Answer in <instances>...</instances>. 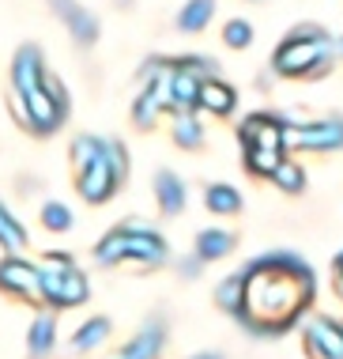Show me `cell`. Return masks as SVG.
<instances>
[{
	"label": "cell",
	"instance_id": "1",
	"mask_svg": "<svg viewBox=\"0 0 343 359\" xmlns=\"http://www.w3.org/2000/svg\"><path fill=\"white\" fill-rule=\"evenodd\" d=\"M234 284H238V299L230 306V318L253 337L287 333L294 322H302L317 291L313 269L287 250L249 261L241 273H234Z\"/></svg>",
	"mask_w": 343,
	"mask_h": 359
},
{
	"label": "cell",
	"instance_id": "2",
	"mask_svg": "<svg viewBox=\"0 0 343 359\" xmlns=\"http://www.w3.org/2000/svg\"><path fill=\"white\" fill-rule=\"evenodd\" d=\"M72 163H76V189L83 201L102 205L121 189L125 174H129V155L117 140L102 137H76L72 140Z\"/></svg>",
	"mask_w": 343,
	"mask_h": 359
},
{
	"label": "cell",
	"instance_id": "3",
	"mask_svg": "<svg viewBox=\"0 0 343 359\" xmlns=\"http://www.w3.org/2000/svg\"><path fill=\"white\" fill-rule=\"evenodd\" d=\"M332 53H336V42H332L328 31L298 27L294 34H287L279 42L276 57H272V69L287 76V80H313V76H325L332 69Z\"/></svg>",
	"mask_w": 343,
	"mask_h": 359
},
{
	"label": "cell",
	"instance_id": "4",
	"mask_svg": "<svg viewBox=\"0 0 343 359\" xmlns=\"http://www.w3.org/2000/svg\"><path fill=\"white\" fill-rule=\"evenodd\" d=\"M245 148V167L257 178H272V170L287 159V121L279 114H249L238 129Z\"/></svg>",
	"mask_w": 343,
	"mask_h": 359
},
{
	"label": "cell",
	"instance_id": "5",
	"mask_svg": "<svg viewBox=\"0 0 343 359\" xmlns=\"http://www.w3.org/2000/svg\"><path fill=\"white\" fill-rule=\"evenodd\" d=\"M144 76H151L155 83L162 87L166 110L181 114L196 106V95H200V83L215 76V65L204 61V57H181V61H151L144 69Z\"/></svg>",
	"mask_w": 343,
	"mask_h": 359
},
{
	"label": "cell",
	"instance_id": "6",
	"mask_svg": "<svg viewBox=\"0 0 343 359\" xmlns=\"http://www.w3.org/2000/svg\"><path fill=\"white\" fill-rule=\"evenodd\" d=\"M98 265H121V261H140V265H162L166 261V238L151 231L140 219H129L113 227L110 235L94 246Z\"/></svg>",
	"mask_w": 343,
	"mask_h": 359
},
{
	"label": "cell",
	"instance_id": "7",
	"mask_svg": "<svg viewBox=\"0 0 343 359\" xmlns=\"http://www.w3.org/2000/svg\"><path fill=\"white\" fill-rule=\"evenodd\" d=\"M38 287H42V299L49 306H80L91 295V284L80 269L72 265V257L64 254H46V261L38 265Z\"/></svg>",
	"mask_w": 343,
	"mask_h": 359
},
{
	"label": "cell",
	"instance_id": "8",
	"mask_svg": "<svg viewBox=\"0 0 343 359\" xmlns=\"http://www.w3.org/2000/svg\"><path fill=\"white\" fill-rule=\"evenodd\" d=\"M340 148H343V118L287 125V151H340Z\"/></svg>",
	"mask_w": 343,
	"mask_h": 359
},
{
	"label": "cell",
	"instance_id": "9",
	"mask_svg": "<svg viewBox=\"0 0 343 359\" xmlns=\"http://www.w3.org/2000/svg\"><path fill=\"white\" fill-rule=\"evenodd\" d=\"M302 348L309 359H343V322L332 314H317L302 325Z\"/></svg>",
	"mask_w": 343,
	"mask_h": 359
},
{
	"label": "cell",
	"instance_id": "10",
	"mask_svg": "<svg viewBox=\"0 0 343 359\" xmlns=\"http://www.w3.org/2000/svg\"><path fill=\"white\" fill-rule=\"evenodd\" d=\"M46 65H42V53H38V46H23V50L15 53L12 61V87H15V102H27L34 99L38 91L46 87Z\"/></svg>",
	"mask_w": 343,
	"mask_h": 359
},
{
	"label": "cell",
	"instance_id": "11",
	"mask_svg": "<svg viewBox=\"0 0 343 359\" xmlns=\"http://www.w3.org/2000/svg\"><path fill=\"white\" fill-rule=\"evenodd\" d=\"M0 291H12L19 299H42L38 265H27V261H19V257L0 261Z\"/></svg>",
	"mask_w": 343,
	"mask_h": 359
},
{
	"label": "cell",
	"instance_id": "12",
	"mask_svg": "<svg viewBox=\"0 0 343 359\" xmlns=\"http://www.w3.org/2000/svg\"><path fill=\"white\" fill-rule=\"evenodd\" d=\"M53 12L64 19V27L72 31V38L76 42H94L98 38V23H94V15L87 12V8H80L76 0H53Z\"/></svg>",
	"mask_w": 343,
	"mask_h": 359
},
{
	"label": "cell",
	"instance_id": "13",
	"mask_svg": "<svg viewBox=\"0 0 343 359\" xmlns=\"http://www.w3.org/2000/svg\"><path fill=\"white\" fill-rule=\"evenodd\" d=\"M162 341H166V325L155 318V322H147L140 333L121 348V355H117V359H155L162 352Z\"/></svg>",
	"mask_w": 343,
	"mask_h": 359
},
{
	"label": "cell",
	"instance_id": "14",
	"mask_svg": "<svg viewBox=\"0 0 343 359\" xmlns=\"http://www.w3.org/2000/svg\"><path fill=\"white\" fill-rule=\"evenodd\" d=\"M234 102H238V95H234V87L230 83H223V80H204L200 83V95H196V106L200 110H208L215 114V118H227V114L234 110Z\"/></svg>",
	"mask_w": 343,
	"mask_h": 359
},
{
	"label": "cell",
	"instance_id": "15",
	"mask_svg": "<svg viewBox=\"0 0 343 359\" xmlns=\"http://www.w3.org/2000/svg\"><path fill=\"white\" fill-rule=\"evenodd\" d=\"M166 110V99H162V87L147 76L144 91L136 95V106H132V121L140 125V129H147V125H155V118Z\"/></svg>",
	"mask_w": 343,
	"mask_h": 359
},
{
	"label": "cell",
	"instance_id": "16",
	"mask_svg": "<svg viewBox=\"0 0 343 359\" xmlns=\"http://www.w3.org/2000/svg\"><path fill=\"white\" fill-rule=\"evenodd\" d=\"M155 197H159V208L166 216H178L185 208V182L170 170H159V178H155Z\"/></svg>",
	"mask_w": 343,
	"mask_h": 359
},
{
	"label": "cell",
	"instance_id": "17",
	"mask_svg": "<svg viewBox=\"0 0 343 359\" xmlns=\"http://www.w3.org/2000/svg\"><path fill=\"white\" fill-rule=\"evenodd\" d=\"M234 246H238V238L230 231H200L196 235V257L200 261H219V257L234 254Z\"/></svg>",
	"mask_w": 343,
	"mask_h": 359
},
{
	"label": "cell",
	"instance_id": "18",
	"mask_svg": "<svg viewBox=\"0 0 343 359\" xmlns=\"http://www.w3.org/2000/svg\"><path fill=\"white\" fill-rule=\"evenodd\" d=\"M204 205L215 216H234V212H241V193L234 186H227V182H215V186L204 189Z\"/></svg>",
	"mask_w": 343,
	"mask_h": 359
},
{
	"label": "cell",
	"instance_id": "19",
	"mask_svg": "<svg viewBox=\"0 0 343 359\" xmlns=\"http://www.w3.org/2000/svg\"><path fill=\"white\" fill-rule=\"evenodd\" d=\"M211 15H215V0H189V4L181 8V15H178V27L181 31H204V27L211 23Z\"/></svg>",
	"mask_w": 343,
	"mask_h": 359
},
{
	"label": "cell",
	"instance_id": "20",
	"mask_svg": "<svg viewBox=\"0 0 343 359\" xmlns=\"http://www.w3.org/2000/svg\"><path fill=\"white\" fill-rule=\"evenodd\" d=\"M106 337H110V322H106V318H91V322H83L80 333L72 337V348L76 352H94V348L106 344Z\"/></svg>",
	"mask_w": 343,
	"mask_h": 359
},
{
	"label": "cell",
	"instance_id": "21",
	"mask_svg": "<svg viewBox=\"0 0 343 359\" xmlns=\"http://www.w3.org/2000/svg\"><path fill=\"white\" fill-rule=\"evenodd\" d=\"M53 341H57V325H53V318H38V322H31V333H27V348H31V355H34V359L49 355Z\"/></svg>",
	"mask_w": 343,
	"mask_h": 359
},
{
	"label": "cell",
	"instance_id": "22",
	"mask_svg": "<svg viewBox=\"0 0 343 359\" xmlns=\"http://www.w3.org/2000/svg\"><path fill=\"white\" fill-rule=\"evenodd\" d=\"M174 140H178L185 151H196L204 144V129H200V121L192 118V110L178 114V121H174Z\"/></svg>",
	"mask_w": 343,
	"mask_h": 359
},
{
	"label": "cell",
	"instance_id": "23",
	"mask_svg": "<svg viewBox=\"0 0 343 359\" xmlns=\"http://www.w3.org/2000/svg\"><path fill=\"white\" fill-rule=\"evenodd\" d=\"M272 182H276L283 193H302L306 189V170H302L294 159H283L279 167L272 170Z\"/></svg>",
	"mask_w": 343,
	"mask_h": 359
},
{
	"label": "cell",
	"instance_id": "24",
	"mask_svg": "<svg viewBox=\"0 0 343 359\" xmlns=\"http://www.w3.org/2000/svg\"><path fill=\"white\" fill-rule=\"evenodd\" d=\"M0 246H4V250H23L27 246L23 227H19V219L4 208V201H0Z\"/></svg>",
	"mask_w": 343,
	"mask_h": 359
},
{
	"label": "cell",
	"instance_id": "25",
	"mask_svg": "<svg viewBox=\"0 0 343 359\" xmlns=\"http://www.w3.org/2000/svg\"><path fill=\"white\" fill-rule=\"evenodd\" d=\"M42 223L49 231H68L72 227V212H68L64 205H57V201H49V205L42 208Z\"/></svg>",
	"mask_w": 343,
	"mask_h": 359
},
{
	"label": "cell",
	"instance_id": "26",
	"mask_svg": "<svg viewBox=\"0 0 343 359\" xmlns=\"http://www.w3.org/2000/svg\"><path fill=\"white\" fill-rule=\"evenodd\" d=\"M223 38H227V46H234V50H245V46L253 42V27L245 23V19H230Z\"/></svg>",
	"mask_w": 343,
	"mask_h": 359
},
{
	"label": "cell",
	"instance_id": "27",
	"mask_svg": "<svg viewBox=\"0 0 343 359\" xmlns=\"http://www.w3.org/2000/svg\"><path fill=\"white\" fill-rule=\"evenodd\" d=\"M332 291H336V295L343 299V254L332 261Z\"/></svg>",
	"mask_w": 343,
	"mask_h": 359
},
{
	"label": "cell",
	"instance_id": "28",
	"mask_svg": "<svg viewBox=\"0 0 343 359\" xmlns=\"http://www.w3.org/2000/svg\"><path fill=\"white\" fill-rule=\"evenodd\" d=\"M181 269H185V276H196V269H200V257H189Z\"/></svg>",
	"mask_w": 343,
	"mask_h": 359
},
{
	"label": "cell",
	"instance_id": "29",
	"mask_svg": "<svg viewBox=\"0 0 343 359\" xmlns=\"http://www.w3.org/2000/svg\"><path fill=\"white\" fill-rule=\"evenodd\" d=\"M189 359H223L219 352H196V355H189Z\"/></svg>",
	"mask_w": 343,
	"mask_h": 359
},
{
	"label": "cell",
	"instance_id": "30",
	"mask_svg": "<svg viewBox=\"0 0 343 359\" xmlns=\"http://www.w3.org/2000/svg\"><path fill=\"white\" fill-rule=\"evenodd\" d=\"M340 50H343V42H340Z\"/></svg>",
	"mask_w": 343,
	"mask_h": 359
}]
</instances>
